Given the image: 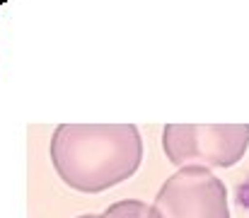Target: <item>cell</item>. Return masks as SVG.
<instances>
[{
    "label": "cell",
    "instance_id": "cell-4",
    "mask_svg": "<svg viewBox=\"0 0 249 218\" xmlns=\"http://www.w3.org/2000/svg\"><path fill=\"white\" fill-rule=\"evenodd\" d=\"M94 218H148V204L141 199H121Z\"/></svg>",
    "mask_w": 249,
    "mask_h": 218
},
{
    "label": "cell",
    "instance_id": "cell-3",
    "mask_svg": "<svg viewBox=\"0 0 249 218\" xmlns=\"http://www.w3.org/2000/svg\"><path fill=\"white\" fill-rule=\"evenodd\" d=\"M148 218H230L228 187L208 167L184 165L162 182Z\"/></svg>",
    "mask_w": 249,
    "mask_h": 218
},
{
    "label": "cell",
    "instance_id": "cell-1",
    "mask_svg": "<svg viewBox=\"0 0 249 218\" xmlns=\"http://www.w3.org/2000/svg\"><path fill=\"white\" fill-rule=\"evenodd\" d=\"M49 153L63 184L80 194H102L138 172L145 148L133 124H61Z\"/></svg>",
    "mask_w": 249,
    "mask_h": 218
},
{
    "label": "cell",
    "instance_id": "cell-2",
    "mask_svg": "<svg viewBox=\"0 0 249 218\" xmlns=\"http://www.w3.org/2000/svg\"><path fill=\"white\" fill-rule=\"evenodd\" d=\"M162 150L177 167H232L249 150V124H167Z\"/></svg>",
    "mask_w": 249,
    "mask_h": 218
},
{
    "label": "cell",
    "instance_id": "cell-5",
    "mask_svg": "<svg viewBox=\"0 0 249 218\" xmlns=\"http://www.w3.org/2000/svg\"><path fill=\"white\" fill-rule=\"evenodd\" d=\"M78 218H94L92 214H85V216H78Z\"/></svg>",
    "mask_w": 249,
    "mask_h": 218
}]
</instances>
